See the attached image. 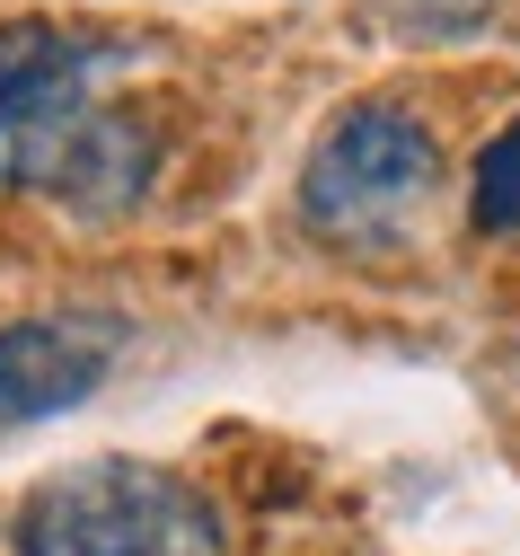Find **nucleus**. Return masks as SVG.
Returning <instances> with one entry per match:
<instances>
[{
	"mask_svg": "<svg viewBox=\"0 0 520 556\" xmlns=\"http://www.w3.org/2000/svg\"><path fill=\"white\" fill-rule=\"evenodd\" d=\"M18 556H220L212 495L151 459H80L18 504Z\"/></svg>",
	"mask_w": 520,
	"mask_h": 556,
	"instance_id": "nucleus-1",
	"label": "nucleus"
},
{
	"mask_svg": "<svg viewBox=\"0 0 520 556\" xmlns=\"http://www.w3.org/2000/svg\"><path fill=\"white\" fill-rule=\"evenodd\" d=\"M441 151L406 106H344L301 168V222L327 239H389L432 194Z\"/></svg>",
	"mask_w": 520,
	"mask_h": 556,
	"instance_id": "nucleus-2",
	"label": "nucleus"
},
{
	"mask_svg": "<svg viewBox=\"0 0 520 556\" xmlns=\"http://www.w3.org/2000/svg\"><path fill=\"white\" fill-rule=\"evenodd\" d=\"M151 177H160V132L124 106H98V98L53 106L10 151V186L71 203V213H132L151 194Z\"/></svg>",
	"mask_w": 520,
	"mask_h": 556,
	"instance_id": "nucleus-3",
	"label": "nucleus"
},
{
	"mask_svg": "<svg viewBox=\"0 0 520 556\" xmlns=\"http://www.w3.org/2000/svg\"><path fill=\"white\" fill-rule=\"evenodd\" d=\"M124 327L80 309V318H18L0 327V425H45V415L80 406L106 363H115Z\"/></svg>",
	"mask_w": 520,
	"mask_h": 556,
	"instance_id": "nucleus-4",
	"label": "nucleus"
},
{
	"mask_svg": "<svg viewBox=\"0 0 520 556\" xmlns=\"http://www.w3.org/2000/svg\"><path fill=\"white\" fill-rule=\"evenodd\" d=\"M106 62H124V45L89 36V27H45V18L0 27V186H10L18 132L45 124L53 106H71V98H89Z\"/></svg>",
	"mask_w": 520,
	"mask_h": 556,
	"instance_id": "nucleus-5",
	"label": "nucleus"
},
{
	"mask_svg": "<svg viewBox=\"0 0 520 556\" xmlns=\"http://www.w3.org/2000/svg\"><path fill=\"white\" fill-rule=\"evenodd\" d=\"M468 213H477V230H494V239H511V230H520V115L485 142L477 186H468Z\"/></svg>",
	"mask_w": 520,
	"mask_h": 556,
	"instance_id": "nucleus-6",
	"label": "nucleus"
}]
</instances>
